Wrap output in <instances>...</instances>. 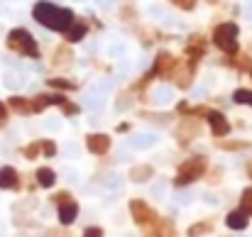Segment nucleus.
Segmentation results:
<instances>
[{
  "mask_svg": "<svg viewBox=\"0 0 252 237\" xmlns=\"http://www.w3.org/2000/svg\"><path fill=\"white\" fill-rule=\"evenodd\" d=\"M86 32H88V27H86L84 22H76V20H74V25L64 32V39H66V42H81L86 37Z\"/></svg>",
  "mask_w": 252,
  "mask_h": 237,
  "instance_id": "ddd939ff",
  "label": "nucleus"
},
{
  "mask_svg": "<svg viewBox=\"0 0 252 237\" xmlns=\"http://www.w3.org/2000/svg\"><path fill=\"white\" fill-rule=\"evenodd\" d=\"M86 147H88V152L91 154H105L108 149H110V137L108 135H103V132H95V135H88L86 137Z\"/></svg>",
  "mask_w": 252,
  "mask_h": 237,
  "instance_id": "1a4fd4ad",
  "label": "nucleus"
},
{
  "mask_svg": "<svg viewBox=\"0 0 252 237\" xmlns=\"http://www.w3.org/2000/svg\"><path fill=\"white\" fill-rule=\"evenodd\" d=\"M233 100L240 103V105H252V90H248V88H238V90L233 93Z\"/></svg>",
  "mask_w": 252,
  "mask_h": 237,
  "instance_id": "f3484780",
  "label": "nucleus"
},
{
  "mask_svg": "<svg viewBox=\"0 0 252 237\" xmlns=\"http://www.w3.org/2000/svg\"><path fill=\"white\" fill-rule=\"evenodd\" d=\"M171 5H176L179 10H193L196 7V0H169Z\"/></svg>",
  "mask_w": 252,
  "mask_h": 237,
  "instance_id": "b1692460",
  "label": "nucleus"
},
{
  "mask_svg": "<svg viewBox=\"0 0 252 237\" xmlns=\"http://www.w3.org/2000/svg\"><path fill=\"white\" fill-rule=\"evenodd\" d=\"M240 210H245L252 218V188H245L243 191V198H240Z\"/></svg>",
  "mask_w": 252,
  "mask_h": 237,
  "instance_id": "6ab92c4d",
  "label": "nucleus"
},
{
  "mask_svg": "<svg viewBox=\"0 0 252 237\" xmlns=\"http://www.w3.org/2000/svg\"><path fill=\"white\" fill-rule=\"evenodd\" d=\"M203 44H206V42H203V39H198V37H196L193 42H189V47H186L189 59H193V61H196V59H201V57H203V52H206V47H203Z\"/></svg>",
  "mask_w": 252,
  "mask_h": 237,
  "instance_id": "2eb2a0df",
  "label": "nucleus"
},
{
  "mask_svg": "<svg viewBox=\"0 0 252 237\" xmlns=\"http://www.w3.org/2000/svg\"><path fill=\"white\" fill-rule=\"evenodd\" d=\"M220 149H228V152H238V149H248V142H223Z\"/></svg>",
  "mask_w": 252,
  "mask_h": 237,
  "instance_id": "4be33fe9",
  "label": "nucleus"
},
{
  "mask_svg": "<svg viewBox=\"0 0 252 237\" xmlns=\"http://www.w3.org/2000/svg\"><path fill=\"white\" fill-rule=\"evenodd\" d=\"M250 76H252V66H250Z\"/></svg>",
  "mask_w": 252,
  "mask_h": 237,
  "instance_id": "c756f323",
  "label": "nucleus"
},
{
  "mask_svg": "<svg viewBox=\"0 0 252 237\" xmlns=\"http://www.w3.org/2000/svg\"><path fill=\"white\" fill-rule=\"evenodd\" d=\"M248 223H250V215L245 213V210H230L228 215H225V225L230 228V230H245L248 228Z\"/></svg>",
  "mask_w": 252,
  "mask_h": 237,
  "instance_id": "9b49d317",
  "label": "nucleus"
},
{
  "mask_svg": "<svg viewBox=\"0 0 252 237\" xmlns=\"http://www.w3.org/2000/svg\"><path fill=\"white\" fill-rule=\"evenodd\" d=\"M76 215H79V203H76L74 198L59 203V223H62V225H71V223L76 220Z\"/></svg>",
  "mask_w": 252,
  "mask_h": 237,
  "instance_id": "9d476101",
  "label": "nucleus"
},
{
  "mask_svg": "<svg viewBox=\"0 0 252 237\" xmlns=\"http://www.w3.org/2000/svg\"><path fill=\"white\" fill-rule=\"evenodd\" d=\"M32 15H34V20H37L39 25H44L47 30H54V32H66V30L74 25V20H76L71 10L59 7V5H54V2H44V0L34 5Z\"/></svg>",
  "mask_w": 252,
  "mask_h": 237,
  "instance_id": "f257e3e1",
  "label": "nucleus"
},
{
  "mask_svg": "<svg viewBox=\"0 0 252 237\" xmlns=\"http://www.w3.org/2000/svg\"><path fill=\"white\" fill-rule=\"evenodd\" d=\"M84 237H103V230L100 228H88L84 233Z\"/></svg>",
  "mask_w": 252,
  "mask_h": 237,
  "instance_id": "bb28decb",
  "label": "nucleus"
},
{
  "mask_svg": "<svg viewBox=\"0 0 252 237\" xmlns=\"http://www.w3.org/2000/svg\"><path fill=\"white\" fill-rule=\"evenodd\" d=\"M7 49H12L15 54L30 57V59H37L39 57V47H37L34 37L27 30H22V27H17V30H12L7 34Z\"/></svg>",
  "mask_w": 252,
  "mask_h": 237,
  "instance_id": "f03ea898",
  "label": "nucleus"
},
{
  "mask_svg": "<svg viewBox=\"0 0 252 237\" xmlns=\"http://www.w3.org/2000/svg\"><path fill=\"white\" fill-rule=\"evenodd\" d=\"M20 186V176L12 166H2L0 169V188H17Z\"/></svg>",
  "mask_w": 252,
  "mask_h": 237,
  "instance_id": "f8f14e48",
  "label": "nucleus"
},
{
  "mask_svg": "<svg viewBox=\"0 0 252 237\" xmlns=\"http://www.w3.org/2000/svg\"><path fill=\"white\" fill-rule=\"evenodd\" d=\"M47 86L59 88V90H74V88H76L71 81H66V79H49V81H47Z\"/></svg>",
  "mask_w": 252,
  "mask_h": 237,
  "instance_id": "aec40b11",
  "label": "nucleus"
},
{
  "mask_svg": "<svg viewBox=\"0 0 252 237\" xmlns=\"http://www.w3.org/2000/svg\"><path fill=\"white\" fill-rule=\"evenodd\" d=\"M57 54H59V57H57V61H69V59H71V57H69V49H66V47L57 49Z\"/></svg>",
  "mask_w": 252,
  "mask_h": 237,
  "instance_id": "a878e982",
  "label": "nucleus"
},
{
  "mask_svg": "<svg viewBox=\"0 0 252 237\" xmlns=\"http://www.w3.org/2000/svg\"><path fill=\"white\" fill-rule=\"evenodd\" d=\"M211 230H213V223L203 220V223H196V225H191L186 235H189V237H201V235H206V233H211Z\"/></svg>",
  "mask_w": 252,
  "mask_h": 237,
  "instance_id": "dca6fc26",
  "label": "nucleus"
},
{
  "mask_svg": "<svg viewBox=\"0 0 252 237\" xmlns=\"http://www.w3.org/2000/svg\"><path fill=\"white\" fill-rule=\"evenodd\" d=\"M206 120H208L211 132H213L216 137H225V135H230V122H228V118H225L220 110H206Z\"/></svg>",
  "mask_w": 252,
  "mask_h": 237,
  "instance_id": "423d86ee",
  "label": "nucleus"
},
{
  "mask_svg": "<svg viewBox=\"0 0 252 237\" xmlns=\"http://www.w3.org/2000/svg\"><path fill=\"white\" fill-rule=\"evenodd\" d=\"M150 176H152V169L150 166H137V169L130 171V178L132 181H147Z\"/></svg>",
  "mask_w": 252,
  "mask_h": 237,
  "instance_id": "a211bd4d",
  "label": "nucleus"
},
{
  "mask_svg": "<svg viewBox=\"0 0 252 237\" xmlns=\"http://www.w3.org/2000/svg\"><path fill=\"white\" fill-rule=\"evenodd\" d=\"M248 174H250V178H252V164H250V166H248Z\"/></svg>",
  "mask_w": 252,
  "mask_h": 237,
  "instance_id": "c85d7f7f",
  "label": "nucleus"
},
{
  "mask_svg": "<svg viewBox=\"0 0 252 237\" xmlns=\"http://www.w3.org/2000/svg\"><path fill=\"white\" fill-rule=\"evenodd\" d=\"M39 152H42L44 157H54V154H57V145H54L52 140H42V142H39Z\"/></svg>",
  "mask_w": 252,
  "mask_h": 237,
  "instance_id": "412c9836",
  "label": "nucleus"
},
{
  "mask_svg": "<svg viewBox=\"0 0 252 237\" xmlns=\"http://www.w3.org/2000/svg\"><path fill=\"white\" fill-rule=\"evenodd\" d=\"M203 174H206V157H191V159H186V161L179 166V171H176L174 186L184 188V186H189V183L198 181Z\"/></svg>",
  "mask_w": 252,
  "mask_h": 237,
  "instance_id": "7ed1b4c3",
  "label": "nucleus"
},
{
  "mask_svg": "<svg viewBox=\"0 0 252 237\" xmlns=\"http://www.w3.org/2000/svg\"><path fill=\"white\" fill-rule=\"evenodd\" d=\"M155 76H162V79H171L174 74H176V59L171 57V54H159L157 57V61H155Z\"/></svg>",
  "mask_w": 252,
  "mask_h": 237,
  "instance_id": "6e6552de",
  "label": "nucleus"
},
{
  "mask_svg": "<svg viewBox=\"0 0 252 237\" xmlns=\"http://www.w3.org/2000/svg\"><path fill=\"white\" fill-rule=\"evenodd\" d=\"M5 120H7V105H5V103H0V125H2Z\"/></svg>",
  "mask_w": 252,
  "mask_h": 237,
  "instance_id": "cd10ccee",
  "label": "nucleus"
},
{
  "mask_svg": "<svg viewBox=\"0 0 252 237\" xmlns=\"http://www.w3.org/2000/svg\"><path fill=\"white\" fill-rule=\"evenodd\" d=\"M37 183H39L42 188H52V186L57 183V174H54L49 166H42V169H37Z\"/></svg>",
  "mask_w": 252,
  "mask_h": 237,
  "instance_id": "4468645a",
  "label": "nucleus"
},
{
  "mask_svg": "<svg viewBox=\"0 0 252 237\" xmlns=\"http://www.w3.org/2000/svg\"><path fill=\"white\" fill-rule=\"evenodd\" d=\"M7 105H10L15 113H20V115H34V113H42V110H44L37 98L30 100V98H17V95H12V98L7 100Z\"/></svg>",
  "mask_w": 252,
  "mask_h": 237,
  "instance_id": "0eeeda50",
  "label": "nucleus"
},
{
  "mask_svg": "<svg viewBox=\"0 0 252 237\" xmlns=\"http://www.w3.org/2000/svg\"><path fill=\"white\" fill-rule=\"evenodd\" d=\"M62 110H64V115H76V113H79V105H74V103L64 100V103H62Z\"/></svg>",
  "mask_w": 252,
  "mask_h": 237,
  "instance_id": "393cba45",
  "label": "nucleus"
},
{
  "mask_svg": "<svg viewBox=\"0 0 252 237\" xmlns=\"http://www.w3.org/2000/svg\"><path fill=\"white\" fill-rule=\"evenodd\" d=\"M22 152H25V157H27V159H34V157H39V154H42V152H39V142H34V145H27Z\"/></svg>",
  "mask_w": 252,
  "mask_h": 237,
  "instance_id": "5701e85b",
  "label": "nucleus"
},
{
  "mask_svg": "<svg viewBox=\"0 0 252 237\" xmlns=\"http://www.w3.org/2000/svg\"><path fill=\"white\" fill-rule=\"evenodd\" d=\"M130 215H132V220L140 225V228H150V225H155L159 218H157V213L145 203V201H130Z\"/></svg>",
  "mask_w": 252,
  "mask_h": 237,
  "instance_id": "39448f33",
  "label": "nucleus"
},
{
  "mask_svg": "<svg viewBox=\"0 0 252 237\" xmlns=\"http://www.w3.org/2000/svg\"><path fill=\"white\" fill-rule=\"evenodd\" d=\"M213 44L225 52V54H238V25L233 22H223L213 30Z\"/></svg>",
  "mask_w": 252,
  "mask_h": 237,
  "instance_id": "20e7f679",
  "label": "nucleus"
}]
</instances>
